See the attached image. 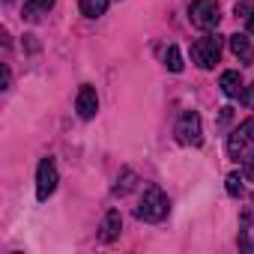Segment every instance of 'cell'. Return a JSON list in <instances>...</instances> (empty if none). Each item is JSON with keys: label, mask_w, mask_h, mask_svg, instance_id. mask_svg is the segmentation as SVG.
<instances>
[{"label": "cell", "mask_w": 254, "mask_h": 254, "mask_svg": "<svg viewBox=\"0 0 254 254\" xmlns=\"http://www.w3.org/2000/svg\"><path fill=\"white\" fill-rule=\"evenodd\" d=\"M132 186H135V174H132V171H123V177L117 180L114 191H117V194H129V191H132Z\"/></svg>", "instance_id": "obj_15"}, {"label": "cell", "mask_w": 254, "mask_h": 254, "mask_svg": "<svg viewBox=\"0 0 254 254\" xmlns=\"http://www.w3.org/2000/svg\"><path fill=\"white\" fill-rule=\"evenodd\" d=\"M239 99H242L248 108H254V84H248V87L242 90V96H239Z\"/></svg>", "instance_id": "obj_17"}, {"label": "cell", "mask_w": 254, "mask_h": 254, "mask_svg": "<svg viewBox=\"0 0 254 254\" xmlns=\"http://www.w3.org/2000/svg\"><path fill=\"white\" fill-rule=\"evenodd\" d=\"M248 33L254 36V9H251V15H248Z\"/></svg>", "instance_id": "obj_19"}, {"label": "cell", "mask_w": 254, "mask_h": 254, "mask_svg": "<svg viewBox=\"0 0 254 254\" xmlns=\"http://www.w3.org/2000/svg\"><path fill=\"white\" fill-rule=\"evenodd\" d=\"M218 87H221V93H224L227 99H239V96H242V90H245V84H242V75H239L236 69H227V72H221V81H218Z\"/></svg>", "instance_id": "obj_9"}, {"label": "cell", "mask_w": 254, "mask_h": 254, "mask_svg": "<svg viewBox=\"0 0 254 254\" xmlns=\"http://www.w3.org/2000/svg\"><path fill=\"white\" fill-rule=\"evenodd\" d=\"M191 57H194V63H197L200 69H212V66L218 63V57H221V36H218V33L200 36V39L191 45Z\"/></svg>", "instance_id": "obj_3"}, {"label": "cell", "mask_w": 254, "mask_h": 254, "mask_svg": "<svg viewBox=\"0 0 254 254\" xmlns=\"http://www.w3.org/2000/svg\"><path fill=\"white\" fill-rule=\"evenodd\" d=\"M242 174H245V180L254 183V150L248 156H242Z\"/></svg>", "instance_id": "obj_16"}, {"label": "cell", "mask_w": 254, "mask_h": 254, "mask_svg": "<svg viewBox=\"0 0 254 254\" xmlns=\"http://www.w3.org/2000/svg\"><path fill=\"white\" fill-rule=\"evenodd\" d=\"M75 108H78V114H81L84 120H93V117H96V111H99V96H96V87L81 84L78 99H75Z\"/></svg>", "instance_id": "obj_7"}, {"label": "cell", "mask_w": 254, "mask_h": 254, "mask_svg": "<svg viewBox=\"0 0 254 254\" xmlns=\"http://www.w3.org/2000/svg\"><path fill=\"white\" fill-rule=\"evenodd\" d=\"M120 230H123V215H120V209H108L105 224H102V239H105V242H114V239L120 236Z\"/></svg>", "instance_id": "obj_10"}, {"label": "cell", "mask_w": 254, "mask_h": 254, "mask_svg": "<svg viewBox=\"0 0 254 254\" xmlns=\"http://www.w3.org/2000/svg\"><path fill=\"white\" fill-rule=\"evenodd\" d=\"M57 189V165L51 159H42L39 168H36V197L39 200H48Z\"/></svg>", "instance_id": "obj_5"}, {"label": "cell", "mask_w": 254, "mask_h": 254, "mask_svg": "<svg viewBox=\"0 0 254 254\" xmlns=\"http://www.w3.org/2000/svg\"><path fill=\"white\" fill-rule=\"evenodd\" d=\"M81 15H87V18H99V15H105V9H108V0H81Z\"/></svg>", "instance_id": "obj_12"}, {"label": "cell", "mask_w": 254, "mask_h": 254, "mask_svg": "<svg viewBox=\"0 0 254 254\" xmlns=\"http://www.w3.org/2000/svg\"><path fill=\"white\" fill-rule=\"evenodd\" d=\"M171 203H168V194L159 189V186H147L144 189V197L138 203V218L141 221H162L168 215Z\"/></svg>", "instance_id": "obj_1"}, {"label": "cell", "mask_w": 254, "mask_h": 254, "mask_svg": "<svg viewBox=\"0 0 254 254\" xmlns=\"http://www.w3.org/2000/svg\"><path fill=\"white\" fill-rule=\"evenodd\" d=\"M242 183H245V174H236V171H233V174H227V180H224L227 194H230V197H242V191H245V186H242Z\"/></svg>", "instance_id": "obj_13"}, {"label": "cell", "mask_w": 254, "mask_h": 254, "mask_svg": "<svg viewBox=\"0 0 254 254\" xmlns=\"http://www.w3.org/2000/svg\"><path fill=\"white\" fill-rule=\"evenodd\" d=\"M177 141L183 147H200L203 144V123L197 111H183L177 123Z\"/></svg>", "instance_id": "obj_2"}, {"label": "cell", "mask_w": 254, "mask_h": 254, "mask_svg": "<svg viewBox=\"0 0 254 254\" xmlns=\"http://www.w3.org/2000/svg\"><path fill=\"white\" fill-rule=\"evenodd\" d=\"M230 51H233V57H236L239 63H245V66H251V63H254V45H251V39H248V36L233 33V36H230Z\"/></svg>", "instance_id": "obj_8"}, {"label": "cell", "mask_w": 254, "mask_h": 254, "mask_svg": "<svg viewBox=\"0 0 254 254\" xmlns=\"http://www.w3.org/2000/svg\"><path fill=\"white\" fill-rule=\"evenodd\" d=\"M251 9H254V6L242 0V3H236V6H233V15H245V18H248V15H251Z\"/></svg>", "instance_id": "obj_18"}, {"label": "cell", "mask_w": 254, "mask_h": 254, "mask_svg": "<svg viewBox=\"0 0 254 254\" xmlns=\"http://www.w3.org/2000/svg\"><path fill=\"white\" fill-rule=\"evenodd\" d=\"M54 6V0H27L24 3V18L27 21H39L42 15H48Z\"/></svg>", "instance_id": "obj_11"}, {"label": "cell", "mask_w": 254, "mask_h": 254, "mask_svg": "<svg viewBox=\"0 0 254 254\" xmlns=\"http://www.w3.org/2000/svg\"><path fill=\"white\" fill-rule=\"evenodd\" d=\"M245 144H254V120H245L239 129L230 135V141H227V153H230V159H242Z\"/></svg>", "instance_id": "obj_6"}, {"label": "cell", "mask_w": 254, "mask_h": 254, "mask_svg": "<svg viewBox=\"0 0 254 254\" xmlns=\"http://www.w3.org/2000/svg\"><path fill=\"white\" fill-rule=\"evenodd\" d=\"M165 66H168L171 72H183V54H180L177 45H168V51H165Z\"/></svg>", "instance_id": "obj_14"}, {"label": "cell", "mask_w": 254, "mask_h": 254, "mask_svg": "<svg viewBox=\"0 0 254 254\" xmlns=\"http://www.w3.org/2000/svg\"><path fill=\"white\" fill-rule=\"evenodd\" d=\"M189 18H191L194 27L212 30V27H218V21H221V9H218L215 0H194L191 9H189Z\"/></svg>", "instance_id": "obj_4"}]
</instances>
